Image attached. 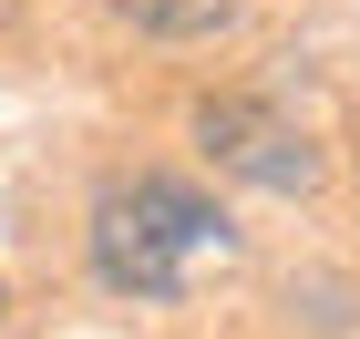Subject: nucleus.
<instances>
[{
  "mask_svg": "<svg viewBox=\"0 0 360 339\" xmlns=\"http://www.w3.org/2000/svg\"><path fill=\"white\" fill-rule=\"evenodd\" d=\"M195 144H206L237 185H257V196H309V185H319V144H309L278 103H248V93L195 103Z\"/></svg>",
  "mask_w": 360,
  "mask_h": 339,
  "instance_id": "f03ea898",
  "label": "nucleus"
},
{
  "mask_svg": "<svg viewBox=\"0 0 360 339\" xmlns=\"http://www.w3.org/2000/svg\"><path fill=\"white\" fill-rule=\"evenodd\" d=\"M134 11V31H155V41H217L226 21H237V0H124Z\"/></svg>",
  "mask_w": 360,
  "mask_h": 339,
  "instance_id": "7ed1b4c3",
  "label": "nucleus"
},
{
  "mask_svg": "<svg viewBox=\"0 0 360 339\" xmlns=\"http://www.w3.org/2000/svg\"><path fill=\"white\" fill-rule=\"evenodd\" d=\"M93 278L113 298H186V278L206 257H226V216L195 196L186 175H113L93 196Z\"/></svg>",
  "mask_w": 360,
  "mask_h": 339,
  "instance_id": "f257e3e1",
  "label": "nucleus"
},
{
  "mask_svg": "<svg viewBox=\"0 0 360 339\" xmlns=\"http://www.w3.org/2000/svg\"><path fill=\"white\" fill-rule=\"evenodd\" d=\"M0 309H11V288H0Z\"/></svg>",
  "mask_w": 360,
  "mask_h": 339,
  "instance_id": "20e7f679",
  "label": "nucleus"
}]
</instances>
